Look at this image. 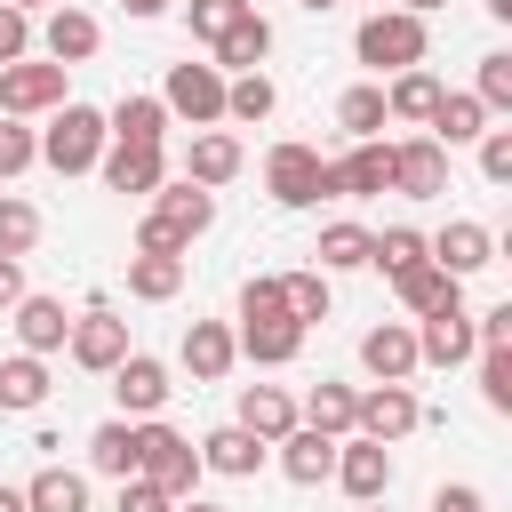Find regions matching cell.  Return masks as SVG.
<instances>
[{"mask_svg":"<svg viewBox=\"0 0 512 512\" xmlns=\"http://www.w3.org/2000/svg\"><path fill=\"white\" fill-rule=\"evenodd\" d=\"M104 144H112V128H104V112L96 104H56L48 112V128H40V160L56 168V176H88L96 160H104Z\"/></svg>","mask_w":512,"mask_h":512,"instance_id":"cell-1","label":"cell"},{"mask_svg":"<svg viewBox=\"0 0 512 512\" xmlns=\"http://www.w3.org/2000/svg\"><path fill=\"white\" fill-rule=\"evenodd\" d=\"M424 16H408V8H368L360 16V32H352V56L360 64H376V72H408V64H424Z\"/></svg>","mask_w":512,"mask_h":512,"instance_id":"cell-2","label":"cell"},{"mask_svg":"<svg viewBox=\"0 0 512 512\" xmlns=\"http://www.w3.org/2000/svg\"><path fill=\"white\" fill-rule=\"evenodd\" d=\"M136 448H144V480L160 488V496H192L200 488V448L176 432V424H160V416H136Z\"/></svg>","mask_w":512,"mask_h":512,"instance_id":"cell-3","label":"cell"},{"mask_svg":"<svg viewBox=\"0 0 512 512\" xmlns=\"http://www.w3.org/2000/svg\"><path fill=\"white\" fill-rule=\"evenodd\" d=\"M264 192H272L280 208H320V200H336V192H328V160H320L312 144H296V136L264 152Z\"/></svg>","mask_w":512,"mask_h":512,"instance_id":"cell-4","label":"cell"},{"mask_svg":"<svg viewBox=\"0 0 512 512\" xmlns=\"http://www.w3.org/2000/svg\"><path fill=\"white\" fill-rule=\"evenodd\" d=\"M64 352H72V368H88V376H112L136 344H128V320L120 312H104V304H88L72 328H64Z\"/></svg>","mask_w":512,"mask_h":512,"instance_id":"cell-5","label":"cell"},{"mask_svg":"<svg viewBox=\"0 0 512 512\" xmlns=\"http://www.w3.org/2000/svg\"><path fill=\"white\" fill-rule=\"evenodd\" d=\"M56 104H64V64H48V56H16V64H0V112H8V120L56 112Z\"/></svg>","mask_w":512,"mask_h":512,"instance_id":"cell-6","label":"cell"},{"mask_svg":"<svg viewBox=\"0 0 512 512\" xmlns=\"http://www.w3.org/2000/svg\"><path fill=\"white\" fill-rule=\"evenodd\" d=\"M424 424V400H416V384H368L360 400H352V432H368V440H408Z\"/></svg>","mask_w":512,"mask_h":512,"instance_id":"cell-7","label":"cell"},{"mask_svg":"<svg viewBox=\"0 0 512 512\" xmlns=\"http://www.w3.org/2000/svg\"><path fill=\"white\" fill-rule=\"evenodd\" d=\"M352 504H376V496H392V448L384 440H368V432H344L336 440V472H328Z\"/></svg>","mask_w":512,"mask_h":512,"instance_id":"cell-8","label":"cell"},{"mask_svg":"<svg viewBox=\"0 0 512 512\" xmlns=\"http://www.w3.org/2000/svg\"><path fill=\"white\" fill-rule=\"evenodd\" d=\"M168 120H192V128H216L224 120V72L216 64H168V88H160Z\"/></svg>","mask_w":512,"mask_h":512,"instance_id":"cell-9","label":"cell"},{"mask_svg":"<svg viewBox=\"0 0 512 512\" xmlns=\"http://www.w3.org/2000/svg\"><path fill=\"white\" fill-rule=\"evenodd\" d=\"M96 48H104V24H96L88 8H72V0H56V8H48V24H40V56L72 72V64H88Z\"/></svg>","mask_w":512,"mask_h":512,"instance_id":"cell-10","label":"cell"},{"mask_svg":"<svg viewBox=\"0 0 512 512\" xmlns=\"http://www.w3.org/2000/svg\"><path fill=\"white\" fill-rule=\"evenodd\" d=\"M328 192H336V200H376V192H392V144L360 136L344 160H328Z\"/></svg>","mask_w":512,"mask_h":512,"instance_id":"cell-11","label":"cell"},{"mask_svg":"<svg viewBox=\"0 0 512 512\" xmlns=\"http://www.w3.org/2000/svg\"><path fill=\"white\" fill-rule=\"evenodd\" d=\"M392 192L400 200H440L448 192V144H432V136L392 144Z\"/></svg>","mask_w":512,"mask_h":512,"instance_id":"cell-12","label":"cell"},{"mask_svg":"<svg viewBox=\"0 0 512 512\" xmlns=\"http://www.w3.org/2000/svg\"><path fill=\"white\" fill-rule=\"evenodd\" d=\"M424 248H432V264H440V272H456V280H472V272H488V264H496V232H488V224H472V216H448V232H432Z\"/></svg>","mask_w":512,"mask_h":512,"instance_id":"cell-13","label":"cell"},{"mask_svg":"<svg viewBox=\"0 0 512 512\" xmlns=\"http://www.w3.org/2000/svg\"><path fill=\"white\" fill-rule=\"evenodd\" d=\"M480 344H472V312L464 304H440V312H424L416 320V360L424 368H456V360H472Z\"/></svg>","mask_w":512,"mask_h":512,"instance_id":"cell-14","label":"cell"},{"mask_svg":"<svg viewBox=\"0 0 512 512\" xmlns=\"http://www.w3.org/2000/svg\"><path fill=\"white\" fill-rule=\"evenodd\" d=\"M168 392H176V384H168V368H160L152 352H128V360L112 368V400H120V416H128V424H136V416H160V408H168Z\"/></svg>","mask_w":512,"mask_h":512,"instance_id":"cell-15","label":"cell"},{"mask_svg":"<svg viewBox=\"0 0 512 512\" xmlns=\"http://www.w3.org/2000/svg\"><path fill=\"white\" fill-rule=\"evenodd\" d=\"M304 320H288V312H272V320H240L232 328V344H240V360H256V368H288L296 352H304Z\"/></svg>","mask_w":512,"mask_h":512,"instance_id":"cell-16","label":"cell"},{"mask_svg":"<svg viewBox=\"0 0 512 512\" xmlns=\"http://www.w3.org/2000/svg\"><path fill=\"white\" fill-rule=\"evenodd\" d=\"M360 368L376 376V384H408L424 360H416V328L408 320H384V328H368L360 336Z\"/></svg>","mask_w":512,"mask_h":512,"instance_id":"cell-17","label":"cell"},{"mask_svg":"<svg viewBox=\"0 0 512 512\" xmlns=\"http://www.w3.org/2000/svg\"><path fill=\"white\" fill-rule=\"evenodd\" d=\"M264 456H272V440H256L248 424H216L200 440V472H224V480H256Z\"/></svg>","mask_w":512,"mask_h":512,"instance_id":"cell-18","label":"cell"},{"mask_svg":"<svg viewBox=\"0 0 512 512\" xmlns=\"http://www.w3.org/2000/svg\"><path fill=\"white\" fill-rule=\"evenodd\" d=\"M8 320H16V352H40V360H48V352H64L72 312H64L56 296H32V288H24V296L8 304Z\"/></svg>","mask_w":512,"mask_h":512,"instance_id":"cell-19","label":"cell"},{"mask_svg":"<svg viewBox=\"0 0 512 512\" xmlns=\"http://www.w3.org/2000/svg\"><path fill=\"white\" fill-rule=\"evenodd\" d=\"M176 360L192 368V384H224V376H232V360H240V344H232V328H224V320H192V328H184V344H176Z\"/></svg>","mask_w":512,"mask_h":512,"instance_id":"cell-20","label":"cell"},{"mask_svg":"<svg viewBox=\"0 0 512 512\" xmlns=\"http://www.w3.org/2000/svg\"><path fill=\"white\" fill-rule=\"evenodd\" d=\"M272 448H280V472H288L296 488H320V480L336 472V440H328V432H312V424H288Z\"/></svg>","mask_w":512,"mask_h":512,"instance_id":"cell-21","label":"cell"},{"mask_svg":"<svg viewBox=\"0 0 512 512\" xmlns=\"http://www.w3.org/2000/svg\"><path fill=\"white\" fill-rule=\"evenodd\" d=\"M104 184L112 192H160L168 184V160H160V144H104Z\"/></svg>","mask_w":512,"mask_h":512,"instance_id":"cell-22","label":"cell"},{"mask_svg":"<svg viewBox=\"0 0 512 512\" xmlns=\"http://www.w3.org/2000/svg\"><path fill=\"white\" fill-rule=\"evenodd\" d=\"M480 128H488V104H480L472 88H440V104H432V120H424V136L456 152V144H472Z\"/></svg>","mask_w":512,"mask_h":512,"instance_id":"cell-23","label":"cell"},{"mask_svg":"<svg viewBox=\"0 0 512 512\" xmlns=\"http://www.w3.org/2000/svg\"><path fill=\"white\" fill-rule=\"evenodd\" d=\"M152 216H168L184 240H200V232L216 224V192H208V184H192V176H176V184H160V192H152Z\"/></svg>","mask_w":512,"mask_h":512,"instance_id":"cell-24","label":"cell"},{"mask_svg":"<svg viewBox=\"0 0 512 512\" xmlns=\"http://www.w3.org/2000/svg\"><path fill=\"white\" fill-rule=\"evenodd\" d=\"M208 56H216V72H256V64L272 56V24L248 8L232 32H216V40H208Z\"/></svg>","mask_w":512,"mask_h":512,"instance_id":"cell-25","label":"cell"},{"mask_svg":"<svg viewBox=\"0 0 512 512\" xmlns=\"http://www.w3.org/2000/svg\"><path fill=\"white\" fill-rule=\"evenodd\" d=\"M240 160H248V152H240V136H224V128H200V136H192V152H184V176L216 192V184H232V176H240Z\"/></svg>","mask_w":512,"mask_h":512,"instance_id":"cell-26","label":"cell"},{"mask_svg":"<svg viewBox=\"0 0 512 512\" xmlns=\"http://www.w3.org/2000/svg\"><path fill=\"white\" fill-rule=\"evenodd\" d=\"M392 288H400V304L424 320V312H440V304H464V280L456 272H440L432 256L424 264H408V272H392Z\"/></svg>","mask_w":512,"mask_h":512,"instance_id":"cell-27","label":"cell"},{"mask_svg":"<svg viewBox=\"0 0 512 512\" xmlns=\"http://www.w3.org/2000/svg\"><path fill=\"white\" fill-rule=\"evenodd\" d=\"M48 400V360L40 352H8L0 360V416H32Z\"/></svg>","mask_w":512,"mask_h":512,"instance_id":"cell-28","label":"cell"},{"mask_svg":"<svg viewBox=\"0 0 512 512\" xmlns=\"http://www.w3.org/2000/svg\"><path fill=\"white\" fill-rule=\"evenodd\" d=\"M24 512H88V472L40 464V472L24 480Z\"/></svg>","mask_w":512,"mask_h":512,"instance_id":"cell-29","label":"cell"},{"mask_svg":"<svg viewBox=\"0 0 512 512\" xmlns=\"http://www.w3.org/2000/svg\"><path fill=\"white\" fill-rule=\"evenodd\" d=\"M136 464H144V448H136V424H128V416H112V424H96V432H88V472L128 480Z\"/></svg>","mask_w":512,"mask_h":512,"instance_id":"cell-30","label":"cell"},{"mask_svg":"<svg viewBox=\"0 0 512 512\" xmlns=\"http://www.w3.org/2000/svg\"><path fill=\"white\" fill-rule=\"evenodd\" d=\"M104 128H112V144H160L168 136V104L160 96H120L104 112Z\"/></svg>","mask_w":512,"mask_h":512,"instance_id":"cell-31","label":"cell"},{"mask_svg":"<svg viewBox=\"0 0 512 512\" xmlns=\"http://www.w3.org/2000/svg\"><path fill=\"white\" fill-rule=\"evenodd\" d=\"M232 424H248L256 440H280V432L296 424V400H288L280 384H248V392H240V416H232Z\"/></svg>","mask_w":512,"mask_h":512,"instance_id":"cell-32","label":"cell"},{"mask_svg":"<svg viewBox=\"0 0 512 512\" xmlns=\"http://www.w3.org/2000/svg\"><path fill=\"white\" fill-rule=\"evenodd\" d=\"M352 400H360L352 384H328V376H320V384L304 392V408H296V424H312V432H328V440H344V432H352Z\"/></svg>","mask_w":512,"mask_h":512,"instance_id":"cell-33","label":"cell"},{"mask_svg":"<svg viewBox=\"0 0 512 512\" xmlns=\"http://www.w3.org/2000/svg\"><path fill=\"white\" fill-rule=\"evenodd\" d=\"M176 288H184V256H144V248L128 256V296L136 304H168Z\"/></svg>","mask_w":512,"mask_h":512,"instance_id":"cell-34","label":"cell"},{"mask_svg":"<svg viewBox=\"0 0 512 512\" xmlns=\"http://www.w3.org/2000/svg\"><path fill=\"white\" fill-rule=\"evenodd\" d=\"M272 104H280V88H272L264 72H232V80H224V120L256 128V120H272Z\"/></svg>","mask_w":512,"mask_h":512,"instance_id":"cell-35","label":"cell"},{"mask_svg":"<svg viewBox=\"0 0 512 512\" xmlns=\"http://www.w3.org/2000/svg\"><path fill=\"white\" fill-rule=\"evenodd\" d=\"M432 104H440V80H432L424 64L392 72V88H384V112H392V120H432Z\"/></svg>","mask_w":512,"mask_h":512,"instance_id":"cell-36","label":"cell"},{"mask_svg":"<svg viewBox=\"0 0 512 512\" xmlns=\"http://www.w3.org/2000/svg\"><path fill=\"white\" fill-rule=\"evenodd\" d=\"M384 120H392V112H384V88H376V80H360V88L336 96V128H344L352 144H360V136H384Z\"/></svg>","mask_w":512,"mask_h":512,"instance_id":"cell-37","label":"cell"},{"mask_svg":"<svg viewBox=\"0 0 512 512\" xmlns=\"http://www.w3.org/2000/svg\"><path fill=\"white\" fill-rule=\"evenodd\" d=\"M320 272H360L368 264V224H352V216H336V224H320Z\"/></svg>","mask_w":512,"mask_h":512,"instance_id":"cell-38","label":"cell"},{"mask_svg":"<svg viewBox=\"0 0 512 512\" xmlns=\"http://www.w3.org/2000/svg\"><path fill=\"white\" fill-rule=\"evenodd\" d=\"M432 248H424V232L416 224H384V232H368V264L376 272H408V264H424Z\"/></svg>","mask_w":512,"mask_h":512,"instance_id":"cell-39","label":"cell"},{"mask_svg":"<svg viewBox=\"0 0 512 512\" xmlns=\"http://www.w3.org/2000/svg\"><path fill=\"white\" fill-rule=\"evenodd\" d=\"M40 232H48V224H40V208H32V200H16V192H0V256H32V248H40Z\"/></svg>","mask_w":512,"mask_h":512,"instance_id":"cell-40","label":"cell"},{"mask_svg":"<svg viewBox=\"0 0 512 512\" xmlns=\"http://www.w3.org/2000/svg\"><path fill=\"white\" fill-rule=\"evenodd\" d=\"M280 304H288V320H328V272H280Z\"/></svg>","mask_w":512,"mask_h":512,"instance_id":"cell-41","label":"cell"},{"mask_svg":"<svg viewBox=\"0 0 512 512\" xmlns=\"http://www.w3.org/2000/svg\"><path fill=\"white\" fill-rule=\"evenodd\" d=\"M248 8H256V0H184V24H192V40L208 48V40H216V32H232Z\"/></svg>","mask_w":512,"mask_h":512,"instance_id":"cell-42","label":"cell"},{"mask_svg":"<svg viewBox=\"0 0 512 512\" xmlns=\"http://www.w3.org/2000/svg\"><path fill=\"white\" fill-rule=\"evenodd\" d=\"M480 400H488L496 416H512V344L480 352Z\"/></svg>","mask_w":512,"mask_h":512,"instance_id":"cell-43","label":"cell"},{"mask_svg":"<svg viewBox=\"0 0 512 512\" xmlns=\"http://www.w3.org/2000/svg\"><path fill=\"white\" fill-rule=\"evenodd\" d=\"M472 96L488 104V112H512V56L496 48V56H480V80H472Z\"/></svg>","mask_w":512,"mask_h":512,"instance_id":"cell-44","label":"cell"},{"mask_svg":"<svg viewBox=\"0 0 512 512\" xmlns=\"http://www.w3.org/2000/svg\"><path fill=\"white\" fill-rule=\"evenodd\" d=\"M32 160H40V136L0 112V176H16V168H32Z\"/></svg>","mask_w":512,"mask_h":512,"instance_id":"cell-45","label":"cell"},{"mask_svg":"<svg viewBox=\"0 0 512 512\" xmlns=\"http://www.w3.org/2000/svg\"><path fill=\"white\" fill-rule=\"evenodd\" d=\"M472 144H480V176L488 184H512V128H480Z\"/></svg>","mask_w":512,"mask_h":512,"instance_id":"cell-46","label":"cell"},{"mask_svg":"<svg viewBox=\"0 0 512 512\" xmlns=\"http://www.w3.org/2000/svg\"><path fill=\"white\" fill-rule=\"evenodd\" d=\"M272 312H288V304H280V272H256V280L240 288V320H272Z\"/></svg>","mask_w":512,"mask_h":512,"instance_id":"cell-47","label":"cell"},{"mask_svg":"<svg viewBox=\"0 0 512 512\" xmlns=\"http://www.w3.org/2000/svg\"><path fill=\"white\" fill-rule=\"evenodd\" d=\"M112 512H176V496H160L144 472H128V480H120V496H112Z\"/></svg>","mask_w":512,"mask_h":512,"instance_id":"cell-48","label":"cell"},{"mask_svg":"<svg viewBox=\"0 0 512 512\" xmlns=\"http://www.w3.org/2000/svg\"><path fill=\"white\" fill-rule=\"evenodd\" d=\"M136 248H144V256H184L192 240H184L168 216H144V224H136Z\"/></svg>","mask_w":512,"mask_h":512,"instance_id":"cell-49","label":"cell"},{"mask_svg":"<svg viewBox=\"0 0 512 512\" xmlns=\"http://www.w3.org/2000/svg\"><path fill=\"white\" fill-rule=\"evenodd\" d=\"M16 56H32V16L0 0V64H16Z\"/></svg>","mask_w":512,"mask_h":512,"instance_id":"cell-50","label":"cell"},{"mask_svg":"<svg viewBox=\"0 0 512 512\" xmlns=\"http://www.w3.org/2000/svg\"><path fill=\"white\" fill-rule=\"evenodd\" d=\"M432 512H488V496H480L472 480H440V488H432Z\"/></svg>","mask_w":512,"mask_h":512,"instance_id":"cell-51","label":"cell"},{"mask_svg":"<svg viewBox=\"0 0 512 512\" xmlns=\"http://www.w3.org/2000/svg\"><path fill=\"white\" fill-rule=\"evenodd\" d=\"M24 296V256H0V312Z\"/></svg>","mask_w":512,"mask_h":512,"instance_id":"cell-52","label":"cell"},{"mask_svg":"<svg viewBox=\"0 0 512 512\" xmlns=\"http://www.w3.org/2000/svg\"><path fill=\"white\" fill-rule=\"evenodd\" d=\"M120 8H128V16H168L176 0H120Z\"/></svg>","mask_w":512,"mask_h":512,"instance_id":"cell-53","label":"cell"},{"mask_svg":"<svg viewBox=\"0 0 512 512\" xmlns=\"http://www.w3.org/2000/svg\"><path fill=\"white\" fill-rule=\"evenodd\" d=\"M0 512H24V488H8V480H0Z\"/></svg>","mask_w":512,"mask_h":512,"instance_id":"cell-54","label":"cell"},{"mask_svg":"<svg viewBox=\"0 0 512 512\" xmlns=\"http://www.w3.org/2000/svg\"><path fill=\"white\" fill-rule=\"evenodd\" d=\"M176 512H224V504H208V496H176Z\"/></svg>","mask_w":512,"mask_h":512,"instance_id":"cell-55","label":"cell"},{"mask_svg":"<svg viewBox=\"0 0 512 512\" xmlns=\"http://www.w3.org/2000/svg\"><path fill=\"white\" fill-rule=\"evenodd\" d=\"M400 8H408V16H432V8H448V0H400Z\"/></svg>","mask_w":512,"mask_h":512,"instance_id":"cell-56","label":"cell"},{"mask_svg":"<svg viewBox=\"0 0 512 512\" xmlns=\"http://www.w3.org/2000/svg\"><path fill=\"white\" fill-rule=\"evenodd\" d=\"M296 8H312V16H328V8H344V0H296Z\"/></svg>","mask_w":512,"mask_h":512,"instance_id":"cell-57","label":"cell"},{"mask_svg":"<svg viewBox=\"0 0 512 512\" xmlns=\"http://www.w3.org/2000/svg\"><path fill=\"white\" fill-rule=\"evenodd\" d=\"M8 8H24V16H32V8H56V0H8Z\"/></svg>","mask_w":512,"mask_h":512,"instance_id":"cell-58","label":"cell"},{"mask_svg":"<svg viewBox=\"0 0 512 512\" xmlns=\"http://www.w3.org/2000/svg\"><path fill=\"white\" fill-rule=\"evenodd\" d=\"M488 16H512V0H488Z\"/></svg>","mask_w":512,"mask_h":512,"instance_id":"cell-59","label":"cell"},{"mask_svg":"<svg viewBox=\"0 0 512 512\" xmlns=\"http://www.w3.org/2000/svg\"><path fill=\"white\" fill-rule=\"evenodd\" d=\"M360 512H392V504H384V496H376V504H360Z\"/></svg>","mask_w":512,"mask_h":512,"instance_id":"cell-60","label":"cell"},{"mask_svg":"<svg viewBox=\"0 0 512 512\" xmlns=\"http://www.w3.org/2000/svg\"><path fill=\"white\" fill-rule=\"evenodd\" d=\"M376 8H384V0H376Z\"/></svg>","mask_w":512,"mask_h":512,"instance_id":"cell-61","label":"cell"}]
</instances>
